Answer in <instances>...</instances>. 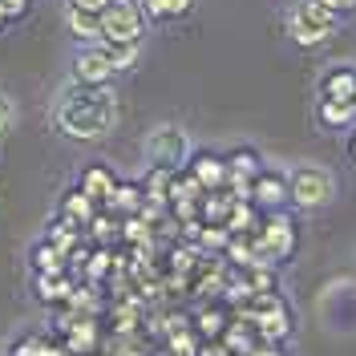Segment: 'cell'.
Wrapping results in <instances>:
<instances>
[{
    "instance_id": "1",
    "label": "cell",
    "mask_w": 356,
    "mask_h": 356,
    "mask_svg": "<svg viewBox=\"0 0 356 356\" xmlns=\"http://www.w3.org/2000/svg\"><path fill=\"white\" fill-rule=\"evenodd\" d=\"M53 126L73 142H102L118 126V97L110 86H73L53 106Z\"/></svg>"
},
{
    "instance_id": "2",
    "label": "cell",
    "mask_w": 356,
    "mask_h": 356,
    "mask_svg": "<svg viewBox=\"0 0 356 356\" xmlns=\"http://www.w3.org/2000/svg\"><path fill=\"white\" fill-rule=\"evenodd\" d=\"M340 13L324 8L320 0H288V13H284V24H288V37L300 49H320L336 37L340 29Z\"/></svg>"
},
{
    "instance_id": "3",
    "label": "cell",
    "mask_w": 356,
    "mask_h": 356,
    "mask_svg": "<svg viewBox=\"0 0 356 356\" xmlns=\"http://www.w3.org/2000/svg\"><path fill=\"white\" fill-rule=\"evenodd\" d=\"M97 24H102L106 44H142L150 17H146L142 0H106L97 13Z\"/></svg>"
},
{
    "instance_id": "4",
    "label": "cell",
    "mask_w": 356,
    "mask_h": 356,
    "mask_svg": "<svg viewBox=\"0 0 356 356\" xmlns=\"http://www.w3.org/2000/svg\"><path fill=\"white\" fill-rule=\"evenodd\" d=\"M288 199L300 207V211H320L336 199V178L332 170L316 166V162H300L288 175Z\"/></svg>"
},
{
    "instance_id": "5",
    "label": "cell",
    "mask_w": 356,
    "mask_h": 356,
    "mask_svg": "<svg viewBox=\"0 0 356 356\" xmlns=\"http://www.w3.org/2000/svg\"><path fill=\"white\" fill-rule=\"evenodd\" d=\"M142 154L150 166H162V170H178V166H186L191 162V134L175 126V122H162L154 130L146 134V142H142Z\"/></svg>"
},
{
    "instance_id": "6",
    "label": "cell",
    "mask_w": 356,
    "mask_h": 356,
    "mask_svg": "<svg viewBox=\"0 0 356 356\" xmlns=\"http://www.w3.org/2000/svg\"><path fill=\"white\" fill-rule=\"evenodd\" d=\"M69 73L77 86H110L118 77V65H113V53L106 41H93V44H77L73 61H69Z\"/></svg>"
},
{
    "instance_id": "7",
    "label": "cell",
    "mask_w": 356,
    "mask_h": 356,
    "mask_svg": "<svg viewBox=\"0 0 356 356\" xmlns=\"http://www.w3.org/2000/svg\"><path fill=\"white\" fill-rule=\"evenodd\" d=\"M255 251H259V259H267V264H280V259H288L291 251H296V227H291L288 215H271L255 231Z\"/></svg>"
},
{
    "instance_id": "8",
    "label": "cell",
    "mask_w": 356,
    "mask_h": 356,
    "mask_svg": "<svg viewBox=\"0 0 356 356\" xmlns=\"http://www.w3.org/2000/svg\"><path fill=\"white\" fill-rule=\"evenodd\" d=\"M320 102H356V61H336L316 81Z\"/></svg>"
},
{
    "instance_id": "9",
    "label": "cell",
    "mask_w": 356,
    "mask_h": 356,
    "mask_svg": "<svg viewBox=\"0 0 356 356\" xmlns=\"http://www.w3.org/2000/svg\"><path fill=\"white\" fill-rule=\"evenodd\" d=\"M186 170L195 175V182H199V186L207 191V195H211V191H222V186L231 182L227 158L211 154V150H195V154H191V162H186Z\"/></svg>"
},
{
    "instance_id": "10",
    "label": "cell",
    "mask_w": 356,
    "mask_h": 356,
    "mask_svg": "<svg viewBox=\"0 0 356 356\" xmlns=\"http://www.w3.org/2000/svg\"><path fill=\"white\" fill-rule=\"evenodd\" d=\"M247 191H251V199L259 202V207H280V202L288 199V175L271 170V166H259Z\"/></svg>"
},
{
    "instance_id": "11",
    "label": "cell",
    "mask_w": 356,
    "mask_h": 356,
    "mask_svg": "<svg viewBox=\"0 0 356 356\" xmlns=\"http://www.w3.org/2000/svg\"><path fill=\"white\" fill-rule=\"evenodd\" d=\"M113 186H118V175H113L106 162H93V166L81 170V191H86L93 202H110Z\"/></svg>"
},
{
    "instance_id": "12",
    "label": "cell",
    "mask_w": 356,
    "mask_h": 356,
    "mask_svg": "<svg viewBox=\"0 0 356 356\" xmlns=\"http://www.w3.org/2000/svg\"><path fill=\"white\" fill-rule=\"evenodd\" d=\"M65 29L77 37V44H93L102 41V24H97V13H86V8H69L65 4Z\"/></svg>"
},
{
    "instance_id": "13",
    "label": "cell",
    "mask_w": 356,
    "mask_h": 356,
    "mask_svg": "<svg viewBox=\"0 0 356 356\" xmlns=\"http://www.w3.org/2000/svg\"><path fill=\"white\" fill-rule=\"evenodd\" d=\"M316 118H320V126H328V130H348L356 122V102H320V106H316Z\"/></svg>"
},
{
    "instance_id": "14",
    "label": "cell",
    "mask_w": 356,
    "mask_h": 356,
    "mask_svg": "<svg viewBox=\"0 0 356 356\" xmlns=\"http://www.w3.org/2000/svg\"><path fill=\"white\" fill-rule=\"evenodd\" d=\"M195 4L199 0H142V8H146L150 21H182V17L195 13Z\"/></svg>"
},
{
    "instance_id": "15",
    "label": "cell",
    "mask_w": 356,
    "mask_h": 356,
    "mask_svg": "<svg viewBox=\"0 0 356 356\" xmlns=\"http://www.w3.org/2000/svg\"><path fill=\"white\" fill-rule=\"evenodd\" d=\"M61 215H65L69 222H81V227H86V222L93 219V199H89L86 191L77 186V191H69V195H65V202H61Z\"/></svg>"
},
{
    "instance_id": "16",
    "label": "cell",
    "mask_w": 356,
    "mask_h": 356,
    "mask_svg": "<svg viewBox=\"0 0 356 356\" xmlns=\"http://www.w3.org/2000/svg\"><path fill=\"white\" fill-rule=\"evenodd\" d=\"M142 199H146L142 186H134V182H118L113 195H110V207L113 211H122V215H134V211H142Z\"/></svg>"
},
{
    "instance_id": "17",
    "label": "cell",
    "mask_w": 356,
    "mask_h": 356,
    "mask_svg": "<svg viewBox=\"0 0 356 356\" xmlns=\"http://www.w3.org/2000/svg\"><path fill=\"white\" fill-rule=\"evenodd\" d=\"M235 202L239 199H227V195H215V191H211V199H202V219L207 222H227Z\"/></svg>"
},
{
    "instance_id": "18",
    "label": "cell",
    "mask_w": 356,
    "mask_h": 356,
    "mask_svg": "<svg viewBox=\"0 0 356 356\" xmlns=\"http://www.w3.org/2000/svg\"><path fill=\"white\" fill-rule=\"evenodd\" d=\"M33 264H37L41 275H61V247H53V243L37 247L33 251Z\"/></svg>"
},
{
    "instance_id": "19",
    "label": "cell",
    "mask_w": 356,
    "mask_h": 356,
    "mask_svg": "<svg viewBox=\"0 0 356 356\" xmlns=\"http://www.w3.org/2000/svg\"><path fill=\"white\" fill-rule=\"evenodd\" d=\"M17 126V102L8 93H0V134H8Z\"/></svg>"
},
{
    "instance_id": "20",
    "label": "cell",
    "mask_w": 356,
    "mask_h": 356,
    "mask_svg": "<svg viewBox=\"0 0 356 356\" xmlns=\"http://www.w3.org/2000/svg\"><path fill=\"white\" fill-rule=\"evenodd\" d=\"M4 4V13H8V21H21L24 13L33 8V0H0Z\"/></svg>"
},
{
    "instance_id": "21",
    "label": "cell",
    "mask_w": 356,
    "mask_h": 356,
    "mask_svg": "<svg viewBox=\"0 0 356 356\" xmlns=\"http://www.w3.org/2000/svg\"><path fill=\"white\" fill-rule=\"evenodd\" d=\"M324 8H332V13H340V17H348V13H356V0H320Z\"/></svg>"
},
{
    "instance_id": "22",
    "label": "cell",
    "mask_w": 356,
    "mask_h": 356,
    "mask_svg": "<svg viewBox=\"0 0 356 356\" xmlns=\"http://www.w3.org/2000/svg\"><path fill=\"white\" fill-rule=\"evenodd\" d=\"M69 8H86V13H102V4L106 0H65Z\"/></svg>"
},
{
    "instance_id": "23",
    "label": "cell",
    "mask_w": 356,
    "mask_h": 356,
    "mask_svg": "<svg viewBox=\"0 0 356 356\" xmlns=\"http://www.w3.org/2000/svg\"><path fill=\"white\" fill-rule=\"evenodd\" d=\"M348 154H353V162H356V130H353V138H348Z\"/></svg>"
},
{
    "instance_id": "24",
    "label": "cell",
    "mask_w": 356,
    "mask_h": 356,
    "mask_svg": "<svg viewBox=\"0 0 356 356\" xmlns=\"http://www.w3.org/2000/svg\"><path fill=\"white\" fill-rule=\"evenodd\" d=\"M4 24H8V13H4V4H0V29H4Z\"/></svg>"
}]
</instances>
